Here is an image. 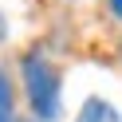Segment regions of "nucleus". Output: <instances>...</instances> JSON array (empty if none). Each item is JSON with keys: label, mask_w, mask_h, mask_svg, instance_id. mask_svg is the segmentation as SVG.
<instances>
[{"label": "nucleus", "mask_w": 122, "mask_h": 122, "mask_svg": "<svg viewBox=\"0 0 122 122\" xmlns=\"http://www.w3.org/2000/svg\"><path fill=\"white\" fill-rule=\"evenodd\" d=\"M110 8H114V16L122 20V0H110Z\"/></svg>", "instance_id": "nucleus-4"}, {"label": "nucleus", "mask_w": 122, "mask_h": 122, "mask_svg": "<svg viewBox=\"0 0 122 122\" xmlns=\"http://www.w3.org/2000/svg\"><path fill=\"white\" fill-rule=\"evenodd\" d=\"M0 122H16V110H12V83L0 67Z\"/></svg>", "instance_id": "nucleus-3"}, {"label": "nucleus", "mask_w": 122, "mask_h": 122, "mask_svg": "<svg viewBox=\"0 0 122 122\" xmlns=\"http://www.w3.org/2000/svg\"><path fill=\"white\" fill-rule=\"evenodd\" d=\"M75 122H122V114L114 110V106L106 102V98H87Z\"/></svg>", "instance_id": "nucleus-2"}, {"label": "nucleus", "mask_w": 122, "mask_h": 122, "mask_svg": "<svg viewBox=\"0 0 122 122\" xmlns=\"http://www.w3.org/2000/svg\"><path fill=\"white\" fill-rule=\"evenodd\" d=\"M24 91H28V102H32L36 118L40 122H55L59 118V71L47 63L43 55H24Z\"/></svg>", "instance_id": "nucleus-1"}]
</instances>
